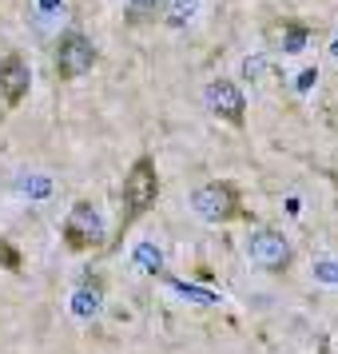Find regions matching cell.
<instances>
[{
	"mask_svg": "<svg viewBox=\"0 0 338 354\" xmlns=\"http://www.w3.org/2000/svg\"><path fill=\"white\" fill-rule=\"evenodd\" d=\"M124 211H120V243L128 235L131 227L144 219L147 211L156 207V199H160V176H156V160L151 156H140V160L128 167V176H124Z\"/></svg>",
	"mask_w": 338,
	"mask_h": 354,
	"instance_id": "obj_1",
	"label": "cell"
},
{
	"mask_svg": "<svg viewBox=\"0 0 338 354\" xmlns=\"http://www.w3.org/2000/svg\"><path fill=\"white\" fill-rule=\"evenodd\" d=\"M191 207H195V215L207 219V223H231V219H243V215H247V211H243V199H239V187L227 183V179H211L203 187H195Z\"/></svg>",
	"mask_w": 338,
	"mask_h": 354,
	"instance_id": "obj_2",
	"label": "cell"
},
{
	"mask_svg": "<svg viewBox=\"0 0 338 354\" xmlns=\"http://www.w3.org/2000/svg\"><path fill=\"white\" fill-rule=\"evenodd\" d=\"M247 259H251L255 267H263V271H271V274H287L294 251H290V239L283 231H274V227H255V231L247 235Z\"/></svg>",
	"mask_w": 338,
	"mask_h": 354,
	"instance_id": "obj_3",
	"label": "cell"
},
{
	"mask_svg": "<svg viewBox=\"0 0 338 354\" xmlns=\"http://www.w3.org/2000/svg\"><path fill=\"white\" fill-rule=\"evenodd\" d=\"M60 235H64L68 251H96L100 243H104V219H100V211L88 199H80V203H72Z\"/></svg>",
	"mask_w": 338,
	"mask_h": 354,
	"instance_id": "obj_4",
	"label": "cell"
},
{
	"mask_svg": "<svg viewBox=\"0 0 338 354\" xmlns=\"http://www.w3.org/2000/svg\"><path fill=\"white\" fill-rule=\"evenodd\" d=\"M100 60L96 44L84 32H64L60 44H56V76L60 80H80L84 72H92Z\"/></svg>",
	"mask_w": 338,
	"mask_h": 354,
	"instance_id": "obj_5",
	"label": "cell"
},
{
	"mask_svg": "<svg viewBox=\"0 0 338 354\" xmlns=\"http://www.w3.org/2000/svg\"><path fill=\"white\" fill-rule=\"evenodd\" d=\"M207 108L219 120H227L231 128H243V120H247V96H243V88L235 80H211L207 84Z\"/></svg>",
	"mask_w": 338,
	"mask_h": 354,
	"instance_id": "obj_6",
	"label": "cell"
},
{
	"mask_svg": "<svg viewBox=\"0 0 338 354\" xmlns=\"http://www.w3.org/2000/svg\"><path fill=\"white\" fill-rule=\"evenodd\" d=\"M28 88H32V68H28V60L20 52H8L0 60V96H4V104L8 108H20L24 96H28Z\"/></svg>",
	"mask_w": 338,
	"mask_h": 354,
	"instance_id": "obj_7",
	"label": "cell"
},
{
	"mask_svg": "<svg viewBox=\"0 0 338 354\" xmlns=\"http://www.w3.org/2000/svg\"><path fill=\"white\" fill-rule=\"evenodd\" d=\"M68 306H72V315H80V319L100 315V306H104V279H100V274H92V271H84L80 287L72 290Z\"/></svg>",
	"mask_w": 338,
	"mask_h": 354,
	"instance_id": "obj_8",
	"label": "cell"
},
{
	"mask_svg": "<svg viewBox=\"0 0 338 354\" xmlns=\"http://www.w3.org/2000/svg\"><path fill=\"white\" fill-rule=\"evenodd\" d=\"M131 259H135V267H140L144 274H163V251L156 247V243H140Z\"/></svg>",
	"mask_w": 338,
	"mask_h": 354,
	"instance_id": "obj_9",
	"label": "cell"
},
{
	"mask_svg": "<svg viewBox=\"0 0 338 354\" xmlns=\"http://www.w3.org/2000/svg\"><path fill=\"white\" fill-rule=\"evenodd\" d=\"M167 283H171L183 299H191V303H199V306H219V295H215V290H199V287H191V283H179V279H167Z\"/></svg>",
	"mask_w": 338,
	"mask_h": 354,
	"instance_id": "obj_10",
	"label": "cell"
},
{
	"mask_svg": "<svg viewBox=\"0 0 338 354\" xmlns=\"http://www.w3.org/2000/svg\"><path fill=\"white\" fill-rule=\"evenodd\" d=\"M199 12V0H171V8H167V24H187V20Z\"/></svg>",
	"mask_w": 338,
	"mask_h": 354,
	"instance_id": "obj_11",
	"label": "cell"
},
{
	"mask_svg": "<svg viewBox=\"0 0 338 354\" xmlns=\"http://www.w3.org/2000/svg\"><path fill=\"white\" fill-rule=\"evenodd\" d=\"M306 36H310V28H306V24H299V20H287V36H283V52H303Z\"/></svg>",
	"mask_w": 338,
	"mask_h": 354,
	"instance_id": "obj_12",
	"label": "cell"
},
{
	"mask_svg": "<svg viewBox=\"0 0 338 354\" xmlns=\"http://www.w3.org/2000/svg\"><path fill=\"white\" fill-rule=\"evenodd\" d=\"M0 267H4V271H12V274L24 271V255L17 251V243L0 239Z\"/></svg>",
	"mask_w": 338,
	"mask_h": 354,
	"instance_id": "obj_13",
	"label": "cell"
},
{
	"mask_svg": "<svg viewBox=\"0 0 338 354\" xmlns=\"http://www.w3.org/2000/svg\"><path fill=\"white\" fill-rule=\"evenodd\" d=\"M314 279H322V283H335V287H338V263L319 259V263H314Z\"/></svg>",
	"mask_w": 338,
	"mask_h": 354,
	"instance_id": "obj_14",
	"label": "cell"
},
{
	"mask_svg": "<svg viewBox=\"0 0 338 354\" xmlns=\"http://www.w3.org/2000/svg\"><path fill=\"white\" fill-rule=\"evenodd\" d=\"M20 187H24L28 195H48V192H52V183H48L44 176H32V179H24Z\"/></svg>",
	"mask_w": 338,
	"mask_h": 354,
	"instance_id": "obj_15",
	"label": "cell"
},
{
	"mask_svg": "<svg viewBox=\"0 0 338 354\" xmlns=\"http://www.w3.org/2000/svg\"><path fill=\"white\" fill-rule=\"evenodd\" d=\"M263 60H243V76H247V80H259V76H263Z\"/></svg>",
	"mask_w": 338,
	"mask_h": 354,
	"instance_id": "obj_16",
	"label": "cell"
},
{
	"mask_svg": "<svg viewBox=\"0 0 338 354\" xmlns=\"http://www.w3.org/2000/svg\"><path fill=\"white\" fill-rule=\"evenodd\" d=\"M40 12H48V17H64V4H60V0H40Z\"/></svg>",
	"mask_w": 338,
	"mask_h": 354,
	"instance_id": "obj_17",
	"label": "cell"
},
{
	"mask_svg": "<svg viewBox=\"0 0 338 354\" xmlns=\"http://www.w3.org/2000/svg\"><path fill=\"white\" fill-rule=\"evenodd\" d=\"M314 80H319V72H303V76H299V88H310Z\"/></svg>",
	"mask_w": 338,
	"mask_h": 354,
	"instance_id": "obj_18",
	"label": "cell"
},
{
	"mask_svg": "<svg viewBox=\"0 0 338 354\" xmlns=\"http://www.w3.org/2000/svg\"><path fill=\"white\" fill-rule=\"evenodd\" d=\"M326 351H330V346H326V342H322V346H319V354H326Z\"/></svg>",
	"mask_w": 338,
	"mask_h": 354,
	"instance_id": "obj_19",
	"label": "cell"
},
{
	"mask_svg": "<svg viewBox=\"0 0 338 354\" xmlns=\"http://www.w3.org/2000/svg\"><path fill=\"white\" fill-rule=\"evenodd\" d=\"M330 52H335V60H338V40H335V48H330Z\"/></svg>",
	"mask_w": 338,
	"mask_h": 354,
	"instance_id": "obj_20",
	"label": "cell"
}]
</instances>
